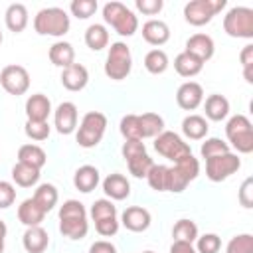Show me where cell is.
<instances>
[{"label":"cell","mask_w":253,"mask_h":253,"mask_svg":"<svg viewBox=\"0 0 253 253\" xmlns=\"http://www.w3.org/2000/svg\"><path fill=\"white\" fill-rule=\"evenodd\" d=\"M69 16L63 8H42L36 18H34V30L40 34V36H53V38H59V36H65L69 32Z\"/></svg>","instance_id":"1"},{"label":"cell","mask_w":253,"mask_h":253,"mask_svg":"<svg viewBox=\"0 0 253 253\" xmlns=\"http://www.w3.org/2000/svg\"><path fill=\"white\" fill-rule=\"evenodd\" d=\"M103 20L115 28L119 36H132L138 30V18L123 2H107L103 6Z\"/></svg>","instance_id":"2"},{"label":"cell","mask_w":253,"mask_h":253,"mask_svg":"<svg viewBox=\"0 0 253 253\" xmlns=\"http://www.w3.org/2000/svg\"><path fill=\"white\" fill-rule=\"evenodd\" d=\"M132 67V55L130 47L125 42H115L109 47L107 61H105V75L113 81H121L130 73Z\"/></svg>","instance_id":"3"},{"label":"cell","mask_w":253,"mask_h":253,"mask_svg":"<svg viewBox=\"0 0 253 253\" xmlns=\"http://www.w3.org/2000/svg\"><path fill=\"white\" fill-rule=\"evenodd\" d=\"M225 134L237 152L249 154L253 150V126L245 115H233L225 125Z\"/></svg>","instance_id":"4"},{"label":"cell","mask_w":253,"mask_h":253,"mask_svg":"<svg viewBox=\"0 0 253 253\" xmlns=\"http://www.w3.org/2000/svg\"><path fill=\"white\" fill-rule=\"evenodd\" d=\"M105 128H107V117L99 111H89L83 119H81V125H79V130H77V144L83 146V148H93L101 142L103 134H105Z\"/></svg>","instance_id":"5"},{"label":"cell","mask_w":253,"mask_h":253,"mask_svg":"<svg viewBox=\"0 0 253 253\" xmlns=\"http://www.w3.org/2000/svg\"><path fill=\"white\" fill-rule=\"evenodd\" d=\"M223 30L231 38H253V10L245 6H233L223 18Z\"/></svg>","instance_id":"6"},{"label":"cell","mask_w":253,"mask_h":253,"mask_svg":"<svg viewBox=\"0 0 253 253\" xmlns=\"http://www.w3.org/2000/svg\"><path fill=\"white\" fill-rule=\"evenodd\" d=\"M225 0H192L184 6V18L192 26H204L225 8Z\"/></svg>","instance_id":"7"},{"label":"cell","mask_w":253,"mask_h":253,"mask_svg":"<svg viewBox=\"0 0 253 253\" xmlns=\"http://www.w3.org/2000/svg\"><path fill=\"white\" fill-rule=\"evenodd\" d=\"M154 150H156L160 156H164V158H168V160H172V162H178L180 158L192 154L190 144L184 142V140H182L176 132H172V130H162V132L154 138Z\"/></svg>","instance_id":"8"},{"label":"cell","mask_w":253,"mask_h":253,"mask_svg":"<svg viewBox=\"0 0 253 253\" xmlns=\"http://www.w3.org/2000/svg\"><path fill=\"white\" fill-rule=\"evenodd\" d=\"M239 166H241L239 156L233 152H225L206 160V176L211 182H221V180H227L231 174H235Z\"/></svg>","instance_id":"9"},{"label":"cell","mask_w":253,"mask_h":253,"mask_svg":"<svg viewBox=\"0 0 253 253\" xmlns=\"http://www.w3.org/2000/svg\"><path fill=\"white\" fill-rule=\"evenodd\" d=\"M0 83H2L6 93L18 97V95H24L30 89V73H28L26 67L12 63V65H6L0 71Z\"/></svg>","instance_id":"10"},{"label":"cell","mask_w":253,"mask_h":253,"mask_svg":"<svg viewBox=\"0 0 253 253\" xmlns=\"http://www.w3.org/2000/svg\"><path fill=\"white\" fill-rule=\"evenodd\" d=\"M202 101H204V89H202V85L196 83V81H186V83H182V85L178 87V91H176V103H178V107L184 109V111H194V109H198V107L202 105Z\"/></svg>","instance_id":"11"},{"label":"cell","mask_w":253,"mask_h":253,"mask_svg":"<svg viewBox=\"0 0 253 253\" xmlns=\"http://www.w3.org/2000/svg\"><path fill=\"white\" fill-rule=\"evenodd\" d=\"M53 123L59 134H71L77 126V107L71 101H63L57 105L55 115H53Z\"/></svg>","instance_id":"12"},{"label":"cell","mask_w":253,"mask_h":253,"mask_svg":"<svg viewBox=\"0 0 253 253\" xmlns=\"http://www.w3.org/2000/svg\"><path fill=\"white\" fill-rule=\"evenodd\" d=\"M121 221L123 225L128 229V231H134V233H140V231H146L150 227V211L146 208H140V206H130L123 211L121 215Z\"/></svg>","instance_id":"13"},{"label":"cell","mask_w":253,"mask_h":253,"mask_svg":"<svg viewBox=\"0 0 253 253\" xmlns=\"http://www.w3.org/2000/svg\"><path fill=\"white\" fill-rule=\"evenodd\" d=\"M184 51L192 53L194 57H198L200 61L206 63L208 59H211V55L215 51V43H213V40L208 34H194V36L188 38Z\"/></svg>","instance_id":"14"},{"label":"cell","mask_w":253,"mask_h":253,"mask_svg":"<svg viewBox=\"0 0 253 253\" xmlns=\"http://www.w3.org/2000/svg\"><path fill=\"white\" fill-rule=\"evenodd\" d=\"M61 83L67 91H81L89 83V71L81 63H71L61 71Z\"/></svg>","instance_id":"15"},{"label":"cell","mask_w":253,"mask_h":253,"mask_svg":"<svg viewBox=\"0 0 253 253\" xmlns=\"http://www.w3.org/2000/svg\"><path fill=\"white\" fill-rule=\"evenodd\" d=\"M22 245L28 253H43L45 247L49 245V235L42 225L28 227L22 235Z\"/></svg>","instance_id":"16"},{"label":"cell","mask_w":253,"mask_h":253,"mask_svg":"<svg viewBox=\"0 0 253 253\" xmlns=\"http://www.w3.org/2000/svg\"><path fill=\"white\" fill-rule=\"evenodd\" d=\"M51 113V101L43 93H34L26 101V117L28 121H47Z\"/></svg>","instance_id":"17"},{"label":"cell","mask_w":253,"mask_h":253,"mask_svg":"<svg viewBox=\"0 0 253 253\" xmlns=\"http://www.w3.org/2000/svg\"><path fill=\"white\" fill-rule=\"evenodd\" d=\"M142 38L150 45H164L170 40V28L162 20H148L142 26Z\"/></svg>","instance_id":"18"},{"label":"cell","mask_w":253,"mask_h":253,"mask_svg":"<svg viewBox=\"0 0 253 253\" xmlns=\"http://www.w3.org/2000/svg\"><path fill=\"white\" fill-rule=\"evenodd\" d=\"M103 192L111 200H125L130 194V184H128V180L123 174L115 172V174H109L103 180Z\"/></svg>","instance_id":"19"},{"label":"cell","mask_w":253,"mask_h":253,"mask_svg":"<svg viewBox=\"0 0 253 253\" xmlns=\"http://www.w3.org/2000/svg\"><path fill=\"white\" fill-rule=\"evenodd\" d=\"M97 184H99V170L95 166L85 164V166H81V168L75 170V174H73V186L79 192L89 194L91 190L97 188Z\"/></svg>","instance_id":"20"},{"label":"cell","mask_w":253,"mask_h":253,"mask_svg":"<svg viewBox=\"0 0 253 253\" xmlns=\"http://www.w3.org/2000/svg\"><path fill=\"white\" fill-rule=\"evenodd\" d=\"M4 22H6V28L14 34H20L26 30L28 26V8L20 2L16 4H10L6 14H4Z\"/></svg>","instance_id":"21"},{"label":"cell","mask_w":253,"mask_h":253,"mask_svg":"<svg viewBox=\"0 0 253 253\" xmlns=\"http://www.w3.org/2000/svg\"><path fill=\"white\" fill-rule=\"evenodd\" d=\"M45 217V211L34 202V198H28L24 200L20 206H18V219L26 225V227H34V225H40Z\"/></svg>","instance_id":"22"},{"label":"cell","mask_w":253,"mask_h":253,"mask_svg":"<svg viewBox=\"0 0 253 253\" xmlns=\"http://www.w3.org/2000/svg\"><path fill=\"white\" fill-rule=\"evenodd\" d=\"M208 130H210L208 121L202 115H188L182 121V132L190 140H202V138H206Z\"/></svg>","instance_id":"23"},{"label":"cell","mask_w":253,"mask_h":253,"mask_svg":"<svg viewBox=\"0 0 253 253\" xmlns=\"http://www.w3.org/2000/svg\"><path fill=\"white\" fill-rule=\"evenodd\" d=\"M49 61L57 67H69L71 63H75V49L69 42H55L49 47Z\"/></svg>","instance_id":"24"},{"label":"cell","mask_w":253,"mask_h":253,"mask_svg":"<svg viewBox=\"0 0 253 253\" xmlns=\"http://www.w3.org/2000/svg\"><path fill=\"white\" fill-rule=\"evenodd\" d=\"M202 67H204V61H200L198 57H194L188 51L178 53L176 59H174V69L182 77H194V75H198L202 71Z\"/></svg>","instance_id":"25"},{"label":"cell","mask_w":253,"mask_h":253,"mask_svg":"<svg viewBox=\"0 0 253 253\" xmlns=\"http://www.w3.org/2000/svg\"><path fill=\"white\" fill-rule=\"evenodd\" d=\"M45 160H47L45 150L42 146H38V144H24L18 150V162L28 164V166H34L38 170H42V166L45 164Z\"/></svg>","instance_id":"26"},{"label":"cell","mask_w":253,"mask_h":253,"mask_svg":"<svg viewBox=\"0 0 253 253\" xmlns=\"http://www.w3.org/2000/svg\"><path fill=\"white\" fill-rule=\"evenodd\" d=\"M206 117L210 121H223L227 115H229V101L223 97V95H210L206 99Z\"/></svg>","instance_id":"27"},{"label":"cell","mask_w":253,"mask_h":253,"mask_svg":"<svg viewBox=\"0 0 253 253\" xmlns=\"http://www.w3.org/2000/svg\"><path fill=\"white\" fill-rule=\"evenodd\" d=\"M59 231L69 239H83L89 231L87 217H65L59 219Z\"/></svg>","instance_id":"28"},{"label":"cell","mask_w":253,"mask_h":253,"mask_svg":"<svg viewBox=\"0 0 253 253\" xmlns=\"http://www.w3.org/2000/svg\"><path fill=\"white\" fill-rule=\"evenodd\" d=\"M12 180H14L20 188H30V186L38 184V180H40V170L34 168V166L16 162L14 168H12Z\"/></svg>","instance_id":"29"},{"label":"cell","mask_w":253,"mask_h":253,"mask_svg":"<svg viewBox=\"0 0 253 253\" xmlns=\"http://www.w3.org/2000/svg\"><path fill=\"white\" fill-rule=\"evenodd\" d=\"M32 198H34V202L47 213V211H51L53 206L57 204L59 194H57V188H55L53 184H40V186L36 188V192H34Z\"/></svg>","instance_id":"30"},{"label":"cell","mask_w":253,"mask_h":253,"mask_svg":"<svg viewBox=\"0 0 253 253\" xmlns=\"http://www.w3.org/2000/svg\"><path fill=\"white\" fill-rule=\"evenodd\" d=\"M85 43L93 51H101L109 43V32L103 24H91L85 30Z\"/></svg>","instance_id":"31"},{"label":"cell","mask_w":253,"mask_h":253,"mask_svg":"<svg viewBox=\"0 0 253 253\" xmlns=\"http://www.w3.org/2000/svg\"><path fill=\"white\" fill-rule=\"evenodd\" d=\"M138 121H140V134L142 138H156L162 130H164V119L156 113H144V115H138Z\"/></svg>","instance_id":"32"},{"label":"cell","mask_w":253,"mask_h":253,"mask_svg":"<svg viewBox=\"0 0 253 253\" xmlns=\"http://www.w3.org/2000/svg\"><path fill=\"white\" fill-rule=\"evenodd\" d=\"M172 237H174V241L194 243L198 239V225L192 219H178L172 227Z\"/></svg>","instance_id":"33"},{"label":"cell","mask_w":253,"mask_h":253,"mask_svg":"<svg viewBox=\"0 0 253 253\" xmlns=\"http://www.w3.org/2000/svg\"><path fill=\"white\" fill-rule=\"evenodd\" d=\"M144 67H146V71L148 73H152V75H160V73H164L166 69H168V55H166V51H162V49H150L146 55H144Z\"/></svg>","instance_id":"34"},{"label":"cell","mask_w":253,"mask_h":253,"mask_svg":"<svg viewBox=\"0 0 253 253\" xmlns=\"http://www.w3.org/2000/svg\"><path fill=\"white\" fill-rule=\"evenodd\" d=\"M121 134L126 138V140H142V134H140V121H138V115H125L121 119Z\"/></svg>","instance_id":"35"},{"label":"cell","mask_w":253,"mask_h":253,"mask_svg":"<svg viewBox=\"0 0 253 253\" xmlns=\"http://www.w3.org/2000/svg\"><path fill=\"white\" fill-rule=\"evenodd\" d=\"M148 186L156 192H166V180H168V166L164 164H154L148 174H146Z\"/></svg>","instance_id":"36"},{"label":"cell","mask_w":253,"mask_h":253,"mask_svg":"<svg viewBox=\"0 0 253 253\" xmlns=\"http://www.w3.org/2000/svg\"><path fill=\"white\" fill-rule=\"evenodd\" d=\"M190 184V180L184 176V172L178 168V166H172L168 168V180H166V192H174V194H180L186 190V186Z\"/></svg>","instance_id":"37"},{"label":"cell","mask_w":253,"mask_h":253,"mask_svg":"<svg viewBox=\"0 0 253 253\" xmlns=\"http://www.w3.org/2000/svg\"><path fill=\"white\" fill-rule=\"evenodd\" d=\"M200 152H202V158H206V160H208V158H213V156H219V154L229 152V144H227V142H223L221 138L211 136V138H206V142L202 144Z\"/></svg>","instance_id":"38"},{"label":"cell","mask_w":253,"mask_h":253,"mask_svg":"<svg viewBox=\"0 0 253 253\" xmlns=\"http://www.w3.org/2000/svg\"><path fill=\"white\" fill-rule=\"evenodd\" d=\"M225 253H253V235L251 233H241L229 239Z\"/></svg>","instance_id":"39"},{"label":"cell","mask_w":253,"mask_h":253,"mask_svg":"<svg viewBox=\"0 0 253 253\" xmlns=\"http://www.w3.org/2000/svg\"><path fill=\"white\" fill-rule=\"evenodd\" d=\"M69 10L75 18L87 20L97 12V0H73L69 4Z\"/></svg>","instance_id":"40"},{"label":"cell","mask_w":253,"mask_h":253,"mask_svg":"<svg viewBox=\"0 0 253 253\" xmlns=\"http://www.w3.org/2000/svg\"><path fill=\"white\" fill-rule=\"evenodd\" d=\"M126 164H128V170H130V174L134 178H146L148 170L154 166V162H152V158L148 154H140V156L128 160Z\"/></svg>","instance_id":"41"},{"label":"cell","mask_w":253,"mask_h":253,"mask_svg":"<svg viewBox=\"0 0 253 253\" xmlns=\"http://www.w3.org/2000/svg\"><path fill=\"white\" fill-rule=\"evenodd\" d=\"M91 217H93V221L107 219V217H117V208L111 200H97L91 206Z\"/></svg>","instance_id":"42"},{"label":"cell","mask_w":253,"mask_h":253,"mask_svg":"<svg viewBox=\"0 0 253 253\" xmlns=\"http://www.w3.org/2000/svg\"><path fill=\"white\" fill-rule=\"evenodd\" d=\"M26 134L32 138V140H45L49 136V125L47 121H26V126H24Z\"/></svg>","instance_id":"43"},{"label":"cell","mask_w":253,"mask_h":253,"mask_svg":"<svg viewBox=\"0 0 253 253\" xmlns=\"http://www.w3.org/2000/svg\"><path fill=\"white\" fill-rule=\"evenodd\" d=\"M196 251L198 253H217L221 247V239L215 233H204L202 237L196 239Z\"/></svg>","instance_id":"44"},{"label":"cell","mask_w":253,"mask_h":253,"mask_svg":"<svg viewBox=\"0 0 253 253\" xmlns=\"http://www.w3.org/2000/svg\"><path fill=\"white\" fill-rule=\"evenodd\" d=\"M174 166H178L190 182H192V180H196V178H198V174H200V162H198V158H194V154H188V156L180 158L178 162H174Z\"/></svg>","instance_id":"45"},{"label":"cell","mask_w":253,"mask_h":253,"mask_svg":"<svg viewBox=\"0 0 253 253\" xmlns=\"http://www.w3.org/2000/svg\"><path fill=\"white\" fill-rule=\"evenodd\" d=\"M65 217H87V210L79 200H67L59 208V219Z\"/></svg>","instance_id":"46"},{"label":"cell","mask_w":253,"mask_h":253,"mask_svg":"<svg viewBox=\"0 0 253 253\" xmlns=\"http://www.w3.org/2000/svg\"><path fill=\"white\" fill-rule=\"evenodd\" d=\"M121 152H123V158L128 162V160H132V158H136L140 154H146V146H144L142 140H126L123 144V150Z\"/></svg>","instance_id":"47"},{"label":"cell","mask_w":253,"mask_h":253,"mask_svg":"<svg viewBox=\"0 0 253 253\" xmlns=\"http://www.w3.org/2000/svg\"><path fill=\"white\" fill-rule=\"evenodd\" d=\"M16 200V188L6 182V180H0V210H6L14 204Z\"/></svg>","instance_id":"48"},{"label":"cell","mask_w":253,"mask_h":253,"mask_svg":"<svg viewBox=\"0 0 253 253\" xmlns=\"http://www.w3.org/2000/svg\"><path fill=\"white\" fill-rule=\"evenodd\" d=\"M95 229H97L99 235H103V237H111V235H115V233L119 231V221H117V217L99 219V221H95Z\"/></svg>","instance_id":"49"},{"label":"cell","mask_w":253,"mask_h":253,"mask_svg":"<svg viewBox=\"0 0 253 253\" xmlns=\"http://www.w3.org/2000/svg\"><path fill=\"white\" fill-rule=\"evenodd\" d=\"M134 6H136V10H140L142 14L154 16V14H158V12L162 10L164 2H162V0H136Z\"/></svg>","instance_id":"50"},{"label":"cell","mask_w":253,"mask_h":253,"mask_svg":"<svg viewBox=\"0 0 253 253\" xmlns=\"http://www.w3.org/2000/svg\"><path fill=\"white\" fill-rule=\"evenodd\" d=\"M239 202L243 208H253V178H247L239 188Z\"/></svg>","instance_id":"51"},{"label":"cell","mask_w":253,"mask_h":253,"mask_svg":"<svg viewBox=\"0 0 253 253\" xmlns=\"http://www.w3.org/2000/svg\"><path fill=\"white\" fill-rule=\"evenodd\" d=\"M89 253H117L115 245L109 243V241H95L91 247H89Z\"/></svg>","instance_id":"52"},{"label":"cell","mask_w":253,"mask_h":253,"mask_svg":"<svg viewBox=\"0 0 253 253\" xmlns=\"http://www.w3.org/2000/svg\"><path fill=\"white\" fill-rule=\"evenodd\" d=\"M239 59H241V63H243V69L253 67V45H251V43H247V45L241 49Z\"/></svg>","instance_id":"53"},{"label":"cell","mask_w":253,"mask_h":253,"mask_svg":"<svg viewBox=\"0 0 253 253\" xmlns=\"http://www.w3.org/2000/svg\"><path fill=\"white\" fill-rule=\"evenodd\" d=\"M170 253H198L194 249L192 243H184V241H174L170 247Z\"/></svg>","instance_id":"54"},{"label":"cell","mask_w":253,"mask_h":253,"mask_svg":"<svg viewBox=\"0 0 253 253\" xmlns=\"http://www.w3.org/2000/svg\"><path fill=\"white\" fill-rule=\"evenodd\" d=\"M6 233H8V227H6V223L0 219V253L4 251V239H6Z\"/></svg>","instance_id":"55"},{"label":"cell","mask_w":253,"mask_h":253,"mask_svg":"<svg viewBox=\"0 0 253 253\" xmlns=\"http://www.w3.org/2000/svg\"><path fill=\"white\" fill-rule=\"evenodd\" d=\"M142 253H154V251H142Z\"/></svg>","instance_id":"56"},{"label":"cell","mask_w":253,"mask_h":253,"mask_svg":"<svg viewBox=\"0 0 253 253\" xmlns=\"http://www.w3.org/2000/svg\"><path fill=\"white\" fill-rule=\"evenodd\" d=\"M0 43H2V32H0Z\"/></svg>","instance_id":"57"}]
</instances>
